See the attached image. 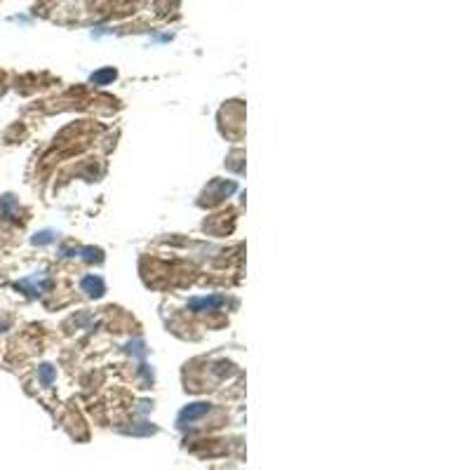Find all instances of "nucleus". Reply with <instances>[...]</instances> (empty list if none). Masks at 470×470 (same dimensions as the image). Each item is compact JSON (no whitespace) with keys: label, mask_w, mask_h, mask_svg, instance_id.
Returning a JSON list of instances; mask_svg holds the SVG:
<instances>
[{"label":"nucleus","mask_w":470,"mask_h":470,"mask_svg":"<svg viewBox=\"0 0 470 470\" xmlns=\"http://www.w3.org/2000/svg\"><path fill=\"white\" fill-rule=\"evenodd\" d=\"M40 379H42V383H45V386H50L52 381H54V369H52L50 364H42V367H40Z\"/></svg>","instance_id":"5"},{"label":"nucleus","mask_w":470,"mask_h":470,"mask_svg":"<svg viewBox=\"0 0 470 470\" xmlns=\"http://www.w3.org/2000/svg\"><path fill=\"white\" fill-rule=\"evenodd\" d=\"M83 289H87V294H92V297H101L104 294V282L99 280V278H85L83 280Z\"/></svg>","instance_id":"3"},{"label":"nucleus","mask_w":470,"mask_h":470,"mask_svg":"<svg viewBox=\"0 0 470 470\" xmlns=\"http://www.w3.org/2000/svg\"><path fill=\"white\" fill-rule=\"evenodd\" d=\"M113 78H116V71H113V68H106V71H101V73H94V75H92V83L106 85L108 80H113Z\"/></svg>","instance_id":"4"},{"label":"nucleus","mask_w":470,"mask_h":470,"mask_svg":"<svg viewBox=\"0 0 470 470\" xmlns=\"http://www.w3.org/2000/svg\"><path fill=\"white\" fill-rule=\"evenodd\" d=\"M209 412V404H205V402H198V404H190V407H186L181 412V423H186V421H195L198 416H202V414H207Z\"/></svg>","instance_id":"1"},{"label":"nucleus","mask_w":470,"mask_h":470,"mask_svg":"<svg viewBox=\"0 0 470 470\" xmlns=\"http://www.w3.org/2000/svg\"><path fill=\"white\" fill-rule=\"evenodd\" d=\"M223 299L221 297H202V299H193L190 301V308L193 311H212V308H216V306H221Z\"/></svg>","instance_id":"2"}]
</instances>
